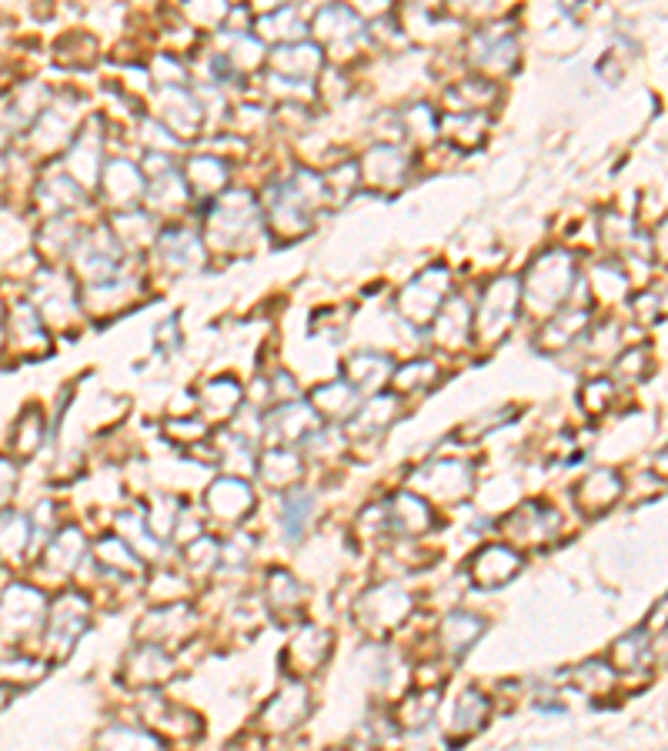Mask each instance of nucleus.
Segmentation results:
<instances>
[{
  "instance_id": "1",
  "label": "nucleus",
  "mask_w": 668,
  "mask_h": 751,
  "mask_svg": "<svg viewBox=\"0 0 668 751\" xmlns=\"http://www.w3.org/2000/svg\"><path fill=\"white\" fill-rule=\"evenodd\" d=\"M505 532L521 545H545L548 538H554V532H559V515L531 501V505H525L505 518Z\"/></svg>"
},
{
  "instance_id": "2",
  "label": "nucleus",
  "mask_w": 668,
  "mask_h": 751,
  "mask_svg": "<svg viewBox=\"0 0 668 751\" xmlns=\"http://www.w3.org/2000/svg\"><path fill=\"white\" fill-rule=\"evenodd\" d=\"M308 708H311V695H308L301 685H291V688H284V691L265 708L261 725H265V731H271V734H284V731H291V728L301 725V718L308 715Z\"/></svg>"
},
{
  "instance_id": "3",
  "label": "nucleus",
  "mask_w": 668,
  "mask_h": 751,
  "mask_svg": "<svg viewBox=\"0 0 668 751\" xmlns=\"http://www.w3.org/2000/svg\"><path fill=\"white\" fill-rule=\"evenodd\" d=\"M418 481L434 497L455 501V497H462L472 487V471L465 464H459V461H434V464L421 468Z\"/></svg>"
},
{
  "instance_id": "4",
  "label": "nucleus",
  "mask_w": 668,
  "mask_h": 751,
  "mask_svg": "<svg viewBox=\"0 0 668 751\" xmlns=\"http://www.w3.org/2000/svg\"><path fill=\"white\" fill-rule=\"evenodd\" d=\"M408 604H411L408 594H401L398 588H375L362 604V621L375 632H388L395 624H401Z\"/></svg>"
},
{
  "instance_id": "5",
  "label": "nucleus",
  "mask_w": 668,
  "mask_h": 751,
  "mask_svg": "<svg viewBox=\"0 0 668 751\" xmlns=\"http://www.w3.org/2000/svg\"><path fill=\"white\" fill-rule=\"evenodd\" d=\"M251 491L245 481L238 478H220L214 481V487L207 491V508L217 515V518H225V522H241L251 508Z\"/></svg>"
},
{
  "instance_id": "6",
  "label": "nucleus",
  "mask_w": 668,
  "mask_h": 751,
  "mask_svg": "<svg viewBox=\"0 0 668 751\" xmlns=\"http://www.w3.org/2000/svg\"><path fill=\"white\" fill-rule=\"evenodd\" d=\"M521 558L518 551L505 548V545H488L485 551H478V558L472 561V578L475 584L482 588H495V584H505L508 578H515Z\"/></svg>"
},
{
  "instance_id": "7",
  "label": "nucleus",
  "mask_w": 668,
  "mask_h": 751,
  "mask_svg": "<svg viewBox=\"0 0 668 751\" xmlns=\"http://www.w3.org/2000/svg\"><path fill=\"white\" fill-rule=\"evenodd\" d=\"M84 624H87V601L80 594L57 598L51 611V639H57L61 648H71V642L84 632Z\"/></svg>"
},
{
  "instance_id": "8",
  "label": "nucleus",
  "mask_w": 668,
  "mask_h": 751,
  "mask_svg": "<svg viewBox=\"0 0 668 751\" xmlns=\"http://www.w3.org/2000/svg\"><path fill=\"white\" fill-rule=\"evenodd\" d=\"M171 675V658L164 655L161 645H141L128 658V682L134 685H158Z\"/></svg>"
},
{
  "instance_id": "9",
  "label": "nucleus",
  "mask_w": 668,
  "mask_h": 751,
  "mask_svg": "<svg viewBox=\"0 0 668 751\" xmlns=\"http://www.w3.org/2000/svg\"><path fill=\"white\" fill-rule=\"evenodd\" d=\"M94 751H164V744L154 738V731L115 725V728H107V731L97 734Z\"/></svg>"
},
{
  "instance_id": "10",
  "label": "nucleus",
  "mask_w": 668,
  "mask_h": 751,
  "mask_svg": "<svg viewBox=\"0 0 668 751\" xmlns=\"http://www.w3.org/2000/svg\"><path fill=\"white\" fill-rule=\"evenodd\" d=\"M622 494V481H618V474L615 471H595V474H589L585 481H582V487H579V505L585 508V512H602V508H608L612 501Z\"/></svg>"
},
{
  "instance_id": "11",
  "label": "nucleus",
  "mask_w": 668,
  "mask_h": 751,
  "mask_svg": "<svg viewBox=\"0 0 668 751\" xmlns=\"http://www.w3.org/2000/svg\"><path fill=\"white\" fill-rule=\"evenodd\" d=\"M385 518H388V528L405 532V535H418V532H424V528L431 525L428 508L421 505L418 497H411V494H398V497H391V505H388Z\"/></svg>"
},
{
  "instance_id": "12",
  "label": "nucleus",
  "mask_w": 668,
  "mask_h": 751,
  "mask_svg": "<svg viewBox=\"0 0 668 751\" xmlns=\"http://www.w3.org/2000/svg\"><path fill=\"white\" fill-rule=\"evenodd\" d=\"M488 711H492V705L485 701V695H478V691H465V695H462V701H459V708H455V715H452V728H449L452 741L472 738V734L485 725Z\"/></svg>"
},
{
  "instance_id": "13",
  "label": "nucleus",
  "mask_w": 668,
  "mask_h": 751,
  "mask_svg": "<svg viewBox=\"0 0 668 751\" xmlns=\"http://www.w3.org/2000/svg\"><path fill=\"white\" fill-rule=\"evenodd\" d=\"M482 629H485V624L475 614H452V618H444V624H441V645H444V652L462 655L465 648H472V642L482 635Z\"/></svg>"
},
{
  "instance_id": "14",
  "label": "nucleus",
  "mask_w": 668,
  "mask_h": 751,
  "mask_svg": "<svg viewBox=\"0 0 668 751\" xmlns=\"http://www.w3.org/2000/svg\"><path fill=\"white\" fill-rule=\"evenodd\" d=\"M311 518H314V497L308 491H291L284 501V515H281V525L291 535V541H298L308 532Z\"/></svg>"
},
{
  "instance_id": "15",
  "label": "nucleus",
  "mask_w": 668,
  "mask_h": 751,
  "mask_svg": "<svg viewBox=\"0 0 668 751\" xmlns=\"http://www.w3.org/2000/svg\"><path fill=\"white\" fill-rule=\"evenodd\" d=\"M327 635L321 632V629H304L294 642H291V648H288V662L291 658H298V655H304L301 658V672H311V668H317L321 662H324V655H327Z\"/></svg>"
},
{
  "instance_id": "16",
  "label": "nucleus",
  "mask_w": 668,
  "mask_h": 751,
  "mask_svg": "<svg viewBox=\"0 0 668 751\" xmlns=\"http://www.w3.org/2000/svg\"><path fill=\"white\" fill-rule=\"evenodd\" d=\"M151 725H154V728H164V731L174 734V738H194L197 728H201L194 715H187L184 708H171V705H161V708L151 715Z\"/></svg>"
},
{
  "instance_id": "17",
  "label": "nucleus",
  "mask_w": 668,
  "mask_h": 751,
  "mask_svg": "<svg viewBox=\"0 0 668 751\" xmlns=\"http://www.w3.org/2000/svg\"><path fill=\"white\" fill-rule=\"evenodd\" d=\"M391 725V721H388ZM385 721H375L368 725L355 741H352V751H398V731L388 728Z\"/></svg>"
},
{
  "instance_id": "18",
  "label": "nucleus",
  "mask_w": 668,
  "mask_h": 751,
  "mask_svg": "<svg viewBox=\"0 0 668 751\" xmlns=\"http://www.w3.org/2000/svg\"><path fill=\"white\" fill-rule=\"evenodd\" d=\"M645 635H648V632H632L628 639H622V642L615 645L612 658H615V665H618V668L635 672L638 665H645V662L651 658L648 645H642V642H645Z\"/></svg>"
},
{
  "instance_id": "19",
  "label": "nucleus",
  "mask_w": 668,
  "mask_h": 751,
  "mask_svg": "<svg viewBox=\"0 0 668 751\" xmlns=\"http://www.w3.org/2000/svg\"><path fill=\"white\" fill-rule=\"evenodd\" d=\"M395 415H398L395 398H378V401L365 405V411H362V418H358V428H365V434H378V431L388 428V421H391Z\"/></svg>"
},
{
  "instance_id": "20",
  "label": "nucleus",
  "mask_w": 668,
  "mask_h": 751,
  "mask_svg": "<svg viewBox=\"0 0 668 751\" xmlns=\"http://www.w3.org/2000/svg\"><path fill=\"white\" fill-rule=\"evenodd\" d=\"M575 685L585 688V691H592V695H605V691L615 685V675H612V668L602 665V662H585V665L575 672Z\"/></svg>"
},
{
  "instance_id": "21",
  "label": "nucleus",
  "mask_w": 668,
  "mask_h": 751,
  "mask_svg": "<svg viewBox=\"0 0 668 751\" xmlns=\"http://www.w3.org/2000/svg\"><path fill=\"white\" fill-rule=\"evenodd\" d=\"M324 401H331L327 408H321L324 415L345 418V415H352L355 395H352V388H348V385H334V388H321V391L314 395V405H324Z\"/></svg>"
},
{
  "instance_id": "22",
  "label": "nucleus",
  "mask_w": 668,
  "mask_h": 751,
  "mask_svg": "<svg viewBox=\"0 0 668 751\" xmlns=\"http://www.w3.org/2000/svg\"><path fill=\"white\" fill-rule=\"evenodd\" d=\"M651 629H655V632H668V594L651 608V621H648V629H645V632H651Z\"/></svg>"
},
{
  "instance_id": "23",
  "label": "nucleus",
  "mask_w": 668,
  "mask_h": 751,
  "mask_svg": "<svg viewBox=\"0 0 668 751\" xmlns=\"http://www.w3.org/2000/svg\"><path fill=\"white\" fill-rule=\"evenodd\" d=\"M4 701H8V691H4V688H0V705H4Z\"/></svg>"
}]
</instances>
